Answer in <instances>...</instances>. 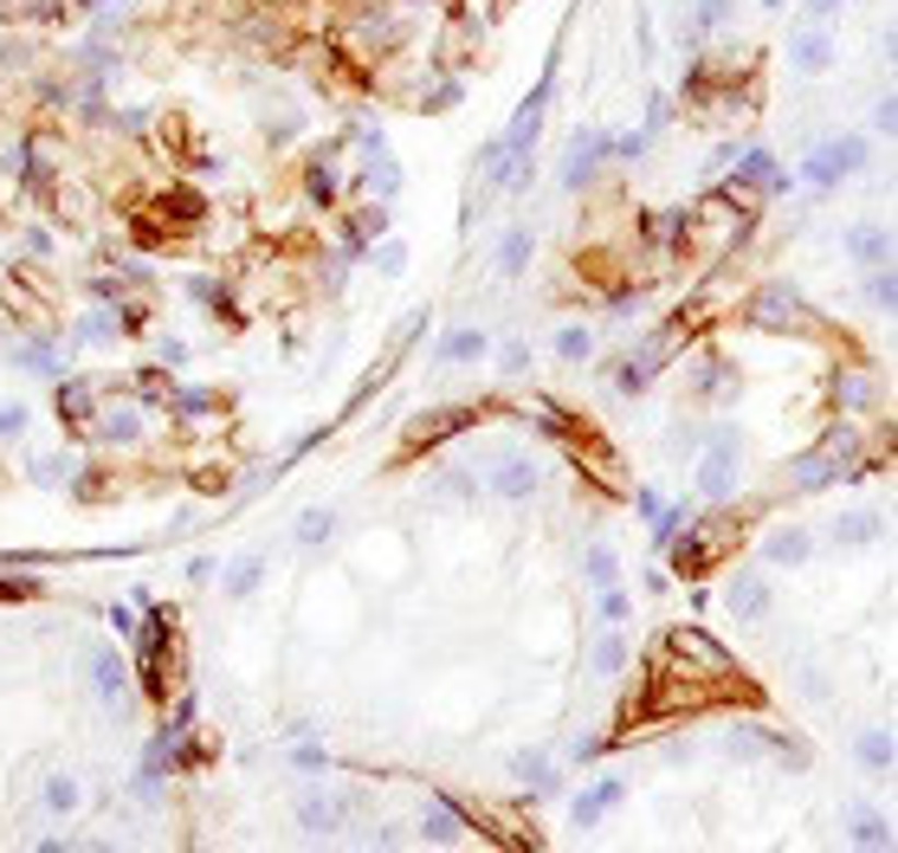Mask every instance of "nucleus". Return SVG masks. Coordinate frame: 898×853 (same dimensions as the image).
Here are the masks:
<instances>
[{"label": "nucleus", "instance_id": "obj_10", "mask_svg": "<svg viewBox=\"0 0 898 853\" xmlns=\"http://www.w3.org/2000/svg\"><path fill=\"white\" fill-rule=\"evenodd\" d=\"M446 808H453L466 828H479L491 848H544V834H537L530 821H517L511 808H491V802H479V795H446Z\"/></svg>", "mask_w": 898, "mask_h": 853}, {"label": "nucleus", "instance_id": "obj_35", "mask_svg": "<svg viewBox=\"0 0 898 853\" xmlns=\"http://www.w3.org/2000/svg\"><path fill=\"white\" fill-rule=\"evenodd\" d=\"M602 615H608V621H621V615H627V595H621V588H608V595H602Z\"/></svg>", "mask_w": 898, "mask_h": 853}, {"label": "nucleus", "instance_id": "obj_1", "mask_svg": "<svg viewBox=\"0 0 898 853\" xmlns=\"http://www.w3.org/2000/svg\"><path fill=\"white\" fill-rule=\"evenodd\" d=\"M762 711V686L731 659V646L704 634V628H666L653 634L646 659H640V686L621 705L608 744H627V737H646L660 724H686V717H704V711Z\"/></svg>", "mask_w": 898, "mask_h": 853}, {"label": "nucleus", "instance_id": "obj_26", "mask_svg": "<svg viewBox=\"0 0 898 853\" xmlns=\"http://www.w3.org/2000/svg\"><path fill=\"white\" fill-rule=\"evenodd\" d=\"M556 355H588V330H562V337H556Z\"/></svg>", "mask_w": 898, "mask_h": 853}, {"label": "nucleus", "instance_id": "obj_17", "mask_svg": "<svg viewBox=\"0 0 898 853\" xmlns=\"http://www.w3.org/2000/svg\"><path fill=\"white\" fill-rule=\"evenodd\" d=\"M615 802H621V782H602V788H588V795H582V802H575V821H582V828H588V821H595V815H602V808H615Z\"/></svg>", "mask_w": 898, "mask_h": 853}, {"label": "nucleus", "instance_id": "obj_36", "mask_svg": "<svg viewBox=\"0 0 898 853\" xmlns=\"http://www.w3.org/2000/svg\"><path fill=\"white\" fill-rule=\"evenodd\" d=\"M20 426H26V414H20V408H7V414H0V440H13Z\"/></svg>", "mask_w": 898, "mask_h": 853}, {"label": "nucleus", "instance_id": "obj_23", "mask_svg": "<svg viewBox=\"0 0 898 853\" xmlns=\"http://www.w3.org/2000/svg\"><path fill=\"white\" fill-rule=\"evenodd\" d=\"M91 673H97V692H117V686H124V666H117L110 653H97V659H91Z\"/></svg>", "mask_w": 898, "mask_h": 853}, {"label": "nucleus", "instance_id": "obj_9", "mask_svg": "<svg viewBox=\"0 0 898 853\" xmlns=\"http://www.w3.org/2000/svg\"><path fill=\"white\" fill-rule=\"evenodd\" d=\"M0 304L13 311L20 330H53V311H59V297H53V284H46L39 266H13V272H0Z\"/></svg>", "mask_w": 898, "mask_h": 853}, {"label": "nucleus", "instance_id": "obj_30", "mask_svg": "<svg viewBox=\"0 0 898 853\" xmlns=\"http://www.w3.org/2000/svg\"><path fill=\"white\" fill-rule=\"evenodd\" d=\"M595 666L615 673V666H621V640H602V646H595Z\"/></svg>", "mask_w": 898, "mask_h": 853}, {"label": "nucleus", "instance_id": "obj_31", "mask_svg": "<svg viewBox=\"0 0 898 853\" xmlns=\"http://www.w3.org/2000/svg\"><path fill=\"white\" fill-rule=\"evenodd\" d=\"M33 595H39L33 582H7V575H0V601H33Z\"/></svg>", "mask_w": 898, "mask_h": 853}, {"label": "nucleus", "instance_id": "obj_18", "mask_svg": "<svg viewBox=\"0 0 898 853\" xmlns=\"http://www.w3.org/2000/svg\"><path fill=\"white\" fill-rule=\"evenodd\" d=\"M795 66L821 71V66H828V39H821V33H802V39H795Z\"/></svg>", "mask_w": 898, "mask_h": 853}, {"label": "nucleus", "instance_id": "obj_25", "mask_svg": "<svg viewBox=\"0 0 898 853\" xmlns=\"http://www.w3.org/2000/svg\"><path fill=\"white\" fill-rule=\"evenodd\" d=\"M517 776H524V782H550V763L530 750V757H517Z\"/></svg>", "mask_w": 898, "mask_h": 853}, {"label": "nucleus", "instance_id": "obj_24", "mask_svg": "<svg viewBox=\"0 0 898 853\" xmlns=\"http://www.w3.org/2000/svg\"><path fill=\"white\" fill-rule=\"evenodd\" d=\"M860 757H866V763H893V737L866 731V737H860Z\"/></svg>", "mask_w": 898, "mask_h": 853}, {"label": "nucleus", "instance_id": "obj_33", "mask_svg": "<svg viewBox=\"0 0 898 853\" xmlns=\"http://www.w3.org/2000/svg\"><path fill=\"white\" fill-rule=\"evenodd\" d=\"M853 246H860V253H866V259H879V253H886V239H879V233H873V226H866V233H853Z\"/></svg>", "mask_w": 898, "mask_h": 853}, {"label": "nucleus", "instance_id": "obj_13", "mask_svg": "<svg viewBox=\"0 0 898 853\" xmlns=\"http://www.w3.org/2000/svg\"><path fill=\"white\" fill-rule=\"evenodd\" d=\"M155 137L175 149V162H182V168H201V162H213L208 149H201V137H195V124H188V110H168Z\"/></svg>", "mask_w": 898, "mask_h": 853}, {"label": "nucleus", "instance_id": "obj_28", "mask_svg": "<svg viewBox=\"0 0 898 853\" xmlns=\"http://www.w3.org/2000/svg\"><path fill=\"white\" fill-rule=\"evenodd\" d=\"M46 802H53V808H71V802H78V788H71L66 776H53V782H46Z\"/></svg>", "mask_w": 898, "mask_h": 853}, {"label": "nucleus", "instance_id": "obj_6", "mask_svg": "<svg viewBox=\"0 0 898 853\" xmlns=\"http://www.w3.org/2000/svg\"><path fill=\"white\" fill-rule=\"evenodd\" d=\"M544 426H550L556 440L575 453V466L602 486L608 498H621L627 492V472H621V453L608 446V433L588 421V414H575V408H562V401H544Z\"/></svg>", "mask_w": 898, "mask_h": 853}, {"label": "nucleus", "instance_id": "obj_20", "mask_svg": "<svg viewBox=\"0 0 898 853\" xmlns=\"http://www.w3.org/2000/svg\"><path fill=\"white\" fill-rule=\"evenodd\" d=\"M769 557H775V563H802V557H808V537H802V530H782V537L769 544Z\"/></svg>", "mask_w": 898, "mask_h": 853}, {"label": "nucleus", "instance_id": "obj_29", "mask_svg": "<svg viewBox=\"0 0 898 853\" xmlns=\"http://www.w3.org/2000/svg\"><path fill=\"white\" fill-rule=\"evenodd\" d=\"M588 575H595V582H615V557H608V550H588Z\"/></svg>", "mask_w": 898, "mask_h": 853}, {"label": "nucleus", "instance_id": "obj_37", "mask_svg": "<svg viewBox=\"0 0 898 853\" xmlns=\"http://www.w3.org/2000/svg\"><path fill=\"white\" fill-rule=\"evenodd\" d=\"M808 7H815V13H833V7H840V0H808Z\"/></svg>", "mask_w": 898, "mask_h": 853}, {"label": "nucleus", "instance_id": "obj_4", "mask_svg": "<svg viewBox=\"0 0 898 853\" xmlns=\"http://www.w3.org/2000/svg\"><path fill=\"white\" fill-rule=\"evenodd\" d=\"M201 226H208V201L195 188H162V195H142L137 208H130V239L149 246V253L188 246Z\"/></svg>", "mask_w": 898, "mask_h": 853}, {"label": "nucleus", "instance_id": "obj_22", "mask_svg": "<svg viewBox=\"0 0 898 853\" xmlns=\"http://www.w3.org/2000/svg\"><path fill=\"white\" fill-rule=\"evenodd\" d=\"M524 259H530V233H511V239H504V259H498V272H517Z\"/></svg>", "mask_w": 898, "mask_h": 853}, {"label": "nucleus", "instance_id": "obj_12", "mask_svg": "<svg viewBox=\"0 0 898 853\" xmlns=\"http://www.w3.org/2000/svg\"><path fill=\"white\" fill-rule=\"evenodd\" d=\"M575 272L595 284V291H627V284H633L627 259H621V253H608V246H588V253H575Z\"/></svg>", "mask_w": 898, "mask_h": 853}, {"label": "nucleus", "instance_id": "obj_15", "mask_svg": "<svg viewBox=\"0 0 898 853\" xmlns=\"http://www.w3.org/2000/svg\"><path fill=\"white\" fill-rule=\"evenodd\" d=\"M731 472H737V453L718 440V446H711V459H704V492H731Z\"/></svg>", "mask_w": 898, "mask_h": 853}, {"label": "nucleus", "instance_id": "obj_11", "mask_svg": "<svg viewBox=\"0 0 898 853\" xmlns=\"http://www.w3.org/2000/svg\"><path fill=\"white\" fill-rule=\"evenodd\" d=\"M744 324H757V330H789V337H821V343H833V330L821 324V317H808V304H802L795 291H757V297L744 304Z\"/></svg>", "mask_w": 898, "mask_h": 853}, {"label": "nucleus", "instance_id": "obj_27", "mask_svg": "<svg viewBox=\"0 0 898 853\" xmlns=\"http://www.w3.org/2000/svg\"><path fill=\"white\" fill-rule=\"evenodd\" d=\"M298 537H304V544H317V537H330V511H311V517H304V530H298Z\"/></svg>", "mask_w": 898, "mask_h": 853}, {"label": "nucleus", "instance_id": "obj_34", "mask_svg": "<svg viewBox=\"0 0 898 853\" xmlns=\"http://www.w3.org/2000/svg\"><path fill=\"white\" fill-rule=\"evenodd\" d=\"M853 841H860V848H879V841H886V821H860V834H853Z\"/></svg>", "mask_w": 898, "mask_h": 853}, {"label": "nucleus", "instance_id": "obj_2", "mask_svg": "<svg viewBox=\"0 0 898 853\" xmlns=\"http://www.w3.org/2000/svg\"><path fill=\"white\" fill-rule=\"evenodd\" d=\"M757 226V188L737 175L731 188H711L704 201H691L686 213L666 220L673 233V259L679 266H711V259H731V246Z\"/></svg>", "mask_w": 898, "mask_h": 853}, {"label": "nucleus", "instance_id": "obj_8", "mask_svg": "<svg viewBox=\"0 0 898 853\" xmlns=\"http://www.w3.org/2000/svg\"><path fill=\"white\" fill-rule=\"evenodd\" d=\"M485 414H498V401H459V408H433V414H420V421H408V433H401V446H395V459H388V472L415 466L420 453H433L440 440H453V433L479 426Z\"/></svg>", "mask_w": 898, "mask_h": 853}, {"label": "nucleus", "instance_id": "obj_16", "mask_svg": "<svg viewBox=\"0 0 898 853\" xmlns=\"http://www.w3.org/2000/svg\"><path fill=\"white\" fill-rule=\"evenodd\" d=\"M731 608H737V615H750V621H757L762 608H769V588H762L757 575H744V582H737V588H731Z\"/></svg>", "mask_w": 898, "mask_h": 853}, {"label": "nucleus", "instance_id": "obj_7", "mask_svg": "<svg viewBox=\"0 0 898 853\" xmlns=\"http://www.w3.org/2000/svg\"><path fill=\"white\" fill-rule=\"evenodd\" d=\"M182 686H188L182 615H175V608H155V615H149V634H142V692H149V705H175Z\"/></svg>", "mask_w": 898, "mask_h": 853}, {"label": "nucleus", "instance_id": "obj_5", "mask_svg": "<svg viewBox=\"0 0 898 853\" xmlns=\"http://www.w3.org/2000/svg\"><path fill=\"white\" fill-rule=\"evenodd\" d=\"M750 537V504H731V511H711V517H698L686 537L673 544V569L686 575V582H704L711 569H724L731 557H737V544Z\"/></svg>", "mask_w": 898, "mask_h": 853}, {"label": "nucleus", "instance_id": "obj_3", "mask_svg": "<svg viewBox=\"0 0 898 853\" xmlns=\"http://www.w3.org/2000/svg\"><path fill=\"white\" fill-rule=\"evenodd\" d=\"M762 104V59L757 52H711L698 59L686 78V117L691 124H711V117H731V110H757Z\"/></svg>", "mask_w": 898, "mask_h": 853}, {"label": "nucleus", "instance_id": "obj_19", "mask_svg": "<svg viewBox=\"0 0 898 853\" xmlns=\"http://www.w3.org/2000/svg\"><path fill=\"white\" fill-rule=\"evenodd\" d=\"M530 486H537V479H530V466H517V459H504V472H498V492H504V498H524V492H530Z\"/></svg>", "mask_w": 898, "mask_h": 853}, {"label": "nucleus", "instance_id": "obj_32", "mask_svg": "<svg viewBox=\"0 0 898 853\" xmlns=\"http://www.w3.org/2000/svg\"><path fill=\"white\" fill-rule=\"evenodd\" d=\"M253 575H259V563H253V557H246V563H233V595H246V588H253Z\"/></svg>", "mask_w": 898, "mask_h": 853}, {"label": "nucleus", "instance_id": "obj_14", "mask_svg": "<svg viewBox=\"0 0 898 853\" xmlns=\"http://www.w3.org/2000/svg\"><path fill=\"white\" fill-rule=\"evenodd\" d=\"M860 155H866V149H860V137L828 142V149L808 162V182H821V188H828V182H840V175H853V168H860Z\"/></svg>", "mask_w": 898, "mask_h": 853}, {"label": "nucleus", "instance_id": "obj_21", "mask_svg": "<svg viewBox=\"0 0 898 853\" xmlns=\"http://www.w3.org/2000/svg\"><path fill=\"white\" fill-rule=\"evenodd\" d=\"M479 350H485V337H479V330H453L440 355H446V362H466V355H479Z\"/></svg>", "mask_w": 898, "mask_h": 853}]
</instances>
